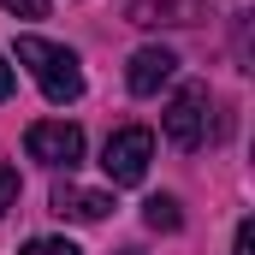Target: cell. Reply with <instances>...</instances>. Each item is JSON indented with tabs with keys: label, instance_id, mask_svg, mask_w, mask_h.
<instances>
[{
	"label": "cell",
	"instance_id": "10",
	"mask_svg": "<svg viewBox=\"0 0 255 255\" xmlns=\"http://www.w3.org/2000/svg\"><path fill=\"white\" fill-rule=\"evenodd\" d=\"M12 18H48V0H0Z\"/></svg>",
	"mask_w": 255,
	"mask_h": 255
},
{
	"label": "cell",
	"instance_id": "9",
	"mask_svg": "<svg viewBox=\"0 0 255 255\" xmlns=\"http://www.w3.org/2000/svg\"><path fill=\"white\" fill-rule=\"evenodd\" d=\"M18 255H83V250H77L71 238H30Z\"/></svg>",
	"mask_w": 255,
	"mask_h": 255
},
{
	"label": "cell",
	"instance_id": "8",
	"mask_svg": "<svg viewBox=\"0 0 255 255\" xmlns=\"http://www.w3.org/2000/svg\"><path fill=\"white\" fill-rule=\"evenodd\" d=\"M142 220H148V232H178V226H184L178 196H148V202H142Z\"/></svg>",
	"mask_w": 255,
	"mask_h": 255
},
{
	"label": "cell",
	"instance_id": "12",
	"mask_svg": "<svg viewBox=\"0 0 255 255\" xmlns=\"http://www.w3.org/2000/svg\"><path fill=\"white\" fill-rule=\"evenodd\" d=\"M232 255H255V226H250V220L238 226V238H232Z\"/></svg>",
	"mask_w": 255,
	"mask_h": 255
},
{
	"label": "cell",
	"instance_id": "4",
	"mask_svg": "<svg viewBox=\"0 0 255 255\" xmlns=\"http://www.w3.org/2000/svg\"><path fill=\"white\" fill-rule=\"evenodd\" d=\"M24 148H30V160H42V166H77L83 160V130L65 125V119H36V125L24 130Z\"/></svg>",
	"mask_w": 255,
	"mask_h": 255
},
{
	"label": "cell",
	"instance_id": "5",
	"mask_svg": "<svg viewBox=\"0 0 255 255\" xmlns=\"http://www.w3.org/2000/svg\"><path fill=\"white\" fill-rule=\"evenodd\" d=\"M130 24H142V30H184V24H202L208 18V0H130L125 6Z\"/></svg>",
	"mask_w": 255,
	"mask_h": 255
},
{
	"label": "cell",
	"instance_id": "3",
	"mask_svg": "<svg viewBox=\"0 0 255 255\" xmlns=\"http://www.w3.org/2000/svg\"><path fill=\"white\" fill-rule=\"evenodd\" d=\"M160 130H166V142H172V148H196V142L208 136V89H202V83H184V89L166 101Z\"/></svg>",
	"mask_w": 255,
	"mask_h": 255
},
{
	"label": "cell",
	"instance_id": "11",
	"mask_svg": "<svg viewBox=\"0 0 255 255\" xmlns=\"http://www.w3.org/2000/svg\"><path fill=\"white\" fill-rule=\"evenodd\" d=\"M6 208H18V172L12 166H0V214Z\"/></svg>",
	"mask_w": 255,
	"mask_h": 255
},
{
	"label": "cell",
	"instance_id": "2",
	"mask_svg": "<svg viewBox=\"0 0 255 255\" xmlns=\"http://www.w3.org/2000/svg\"><path fill=\"white\" fill-rule=\"evenodd\" d=\"M148 160H154V130H142V125L113 130L107 148H101V172L113 184H142L148 178Z\"/></svg>",
	"mask_w": 255,
	"mask_h": 255
},
{
	"label": "cell",
	"instance_id": "13",
	"mask_svg": "<svg viewBox=\"0 0 255 255\" xmlns=\"http://www.w3.org/2000/svg\"><path fill=\"white\" fill-rule=\"evenodd\" d=\"M12 89H18V77H12V65L0 60V101H6V95H12Z\"/></svg>",
	"mask_w": 255,
	"mask_h": 255
},
{
	"label": "cell",
	"instance_id": "6",
	"mask_svg": "<svg viewBox=\"0 0 255 255\" xmlns=\"http://www.w3.org/2000/svg\"><path fill=\"white\" fill-rule=\"evenodd\" d=\"M172 71H178L172 48H136L125 65V83H130V95H160V83H172Z\"/></svg>",
	"mask_w": 255,
	"mask_h": 255
},
{
	"label": "cell",
	"instance_id": "7",
	"mask_svg": "<svg viewBox=\"0 0 255 255\" xmlns=\"http://www.w3.org/2000/svg\"><path fill=\"white\" fill-rule=\"evenodd\" d=\"M107 208H113V196L101 190H77V184L54 190V214H65V220H107Z\"/></svg>",
	"mask_w": 255,
	"mask_h": 255
},
{
	"label": "cell",
	"instance_id": "1",
	"mask_svg": "<svg viewBox=\"0 0 255 255\" xmlns=\"http://www.w3.org/2000/svg\"><path fill=\"white\" fill-rule=\"evenodd\" d=\"M18 60L30 65V77L42 83V95L54 107H71L83 95V71H77V54L60 48V42H42V36H18Z\"/></svg>",
	"mask_w": 255,
	"mask_h": 255
},
{
	"label": "cell",
	"instance_id": "14",
	"mask_svg": "<svg viewBox=\"0 0 255 255\" xmlns=\"http://www.w3.org/2000/svg\"><path fill=\"white\" fill-rule=\"evenodd\" d=\"M119 255H136V250H119Z\"/></svg>",
	"mask_w": 255,
	"mask_h": 255
}]
</instances>
